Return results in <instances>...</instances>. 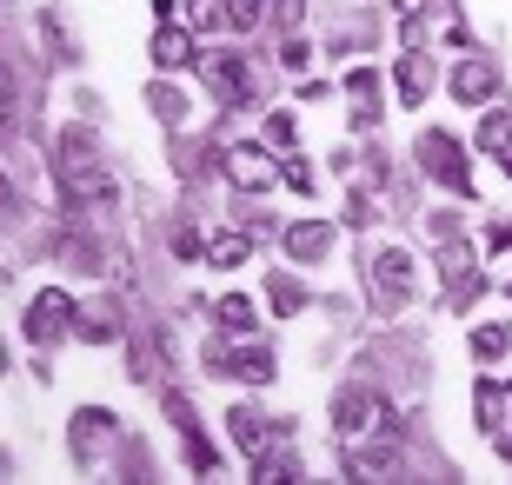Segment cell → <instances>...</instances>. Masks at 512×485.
<instances>
[{
    "instance_id": "obj_8",
    "label": "cell",
    "mask_w": 512,
    "mask_h": 485,
    "mask_svg": "<svg viewBox=\"0 0 512 485\" xmlns=\"http://www.w3.org/2000/svg\"><path fill=\"white\" fill-rule=\"evenodd\" d=\"M346 100H353V127H373V120H380V107H373V100H380L373 67H353V74H346Z\"/></svg>"
},
{
    "instance_id": "obj_20",
    "label": "cell",
    "mask_w": 512,
    "mask_h": 485,
    "mask_svg": "<svg viewBox=\"0 0 512 485\" xmlns=\"http://www.w3.org/2000/svg\"><path fill=\"white\" fill-rule=\"evenodd\" d=\"M220 326H227V333H253L260 319H253V306H247V299L233 293V299H220Z\"/></svg>"
},
{
    "instance_id": "obj_14",
    "label": "cell",
    "mask_w": 512,
    "mask_h": 485,
    "mask_svg": "<svg viewBox=\"0 0 512 485\" xmlns=\"http://www.w3.org/2000/svg\"><path fill=\"white\" fill-rule=\"evenodd\" d=\"M333 419H340V439H360V432H366V419H380V406H373L366 392H340Z\"/></svg>"
},
{
    "instance_id": "obj_17",
    "label": "cell",
    "mask_w": 512,
    "mask_h": 485,
    "mask_svg": "<svg viewBox=\"0 0 512 485\" xmlns=\"http://www.w3.org/2000/svg\"><path fill=\"white\" fill-rule=\"evenodd\" d=\"M247 233H213V240H207V260L213 266H240V260H247Z\"/></svg>"
},
{
    "instance_id": "obj_23",
    "label": "cell",
    "mask_w": 512,
    "mask_h": 485,
    "mask_svg": "<svg viewBox=\"0 0 512 485\" xmlns=\"http://www.w3.org/2000/svg\"><path fill=\"white\" fill-rule=\"evenodd\" d=\"M306 306V286H293V280H273V313H300Z\"/></svg>"
},
{
    "instance_id": "obj_1",
    "label": "cell",
    "mask_w": 512,
    "mask_h": 485,
    "mask_svg": "<svg viewBox=\"0 0 512 485\" xmlns=\"http://www.w3.org/2000/svg\"><path fill=\"white\" fill-rule=\"evenodd\" d=\"M74 319H80V306H74L67 293H60V286H47V293H40L34 306H27V339H34V346H47V339L74 333Z\"/></svg>"
},
{
    "instance_id": "obj_7",
    "label": "cell",
    "mask_w": 512,
    "mask_h": 485,
    "mask_svg": "<svg viewBox=\"0 0 512 485\" xmlns=\"http://www.w3.org/2000/svg\"><path fill=\"white\" fill-rule=\"evenodd\" d=\"M193 60V27L187 20H160V34H153V67H187Z\"/></svg>"
},
{
    "instance_id": "obj_21",
    "label": "cell",
    "mask_w": 512,
    "mask_h": 485,
    "mask_svg": "<svg viewBox=\"0 0 512 485\" xmlns=\"http://www.w3.org/2000/svg\"><path fill=\"white\" fill-rule=\"evenodd\" d=\"M253 479H266V485H293L300 472H293V459H273V452H260V466H253Z\"/></svg>"
},
{
    "instance_id": "obj_31",
    "label": "cell",
    "mask_w": 512,
    "mask_h": 485,
    "mask_svg": "<svg viewBox=\"0 0 512 485\" xmlns=\"http://www.w3.org/2000/svg\"><path fill=\"white\" fill-rule=\"evenodd\" d=\"M486 246H493V253H506V246H512V226H506V220H499V226H493V233H486Z\"/></svg>"
},
{
    "instance_id": "obj_29",
    "label": "cell",
    "mask_w": 512,
    "mask_h": 485,
    "mask_svg": "<svg viewBox=\"0 0 512 485\" xmlns=\"http://www.w3.org/2000/svg\"><path fill=\"white\" fill-rule=\"evenodd\" d=\"M266 133H273L280 147H293V113H273V127H266Z\"/></svg>"
},
{
    "instance_id": "obj_11",
    "label": "cell",
    "mask_w": 512,
    "mask_h": 485,
    "mask_svg": "<svg viewBox=\"0 0 512 485\" xmlns=\"http://www.w3.org/2000/svg\"><path fill=\"white\" fill-rule=\"evenodd\" d=\"M213 366L233 373V379H247V386H266V379H273V353H260V346H247V353H233V359L213 353Z\"/></svg>"
},
{
    "instance_id": "obj_24",
    "label": "cell",
    "mask_w": 512,
    "mask_h": 485,
    "mask_svg": "<svg viewBox=\"0 0 512 485\" xmlns=\"http://www.w3.org/2000/svg\"><path fill=\"white\" fill-rule=\"evenodd\" d=\"M227 20L247 34V27H260V0H227Z\"/></svg>"
},
{
    "instance_id": "obj_10",
    "label": "cell",
    "mask_w": 512,
    "mask_h": 485,
    "mask_svg": "<svg viewBox=\"0 0 512 485\" xmlns=\"http://www.w3.org/2000/svg\"><path fill=\"white\" fill-rule=\"evenodd\" d=\"M426 87H433V67H426V54H419V47H406V54H399V100H406V107H419V100H426Z\"/></svg>"
},
{
    "instance_id": "obj_3",
    "label": "cell",
    "mask_w": 512,
    "mask_h": 485,
    "mask_svg": "<svg viewBox=\"0 0 512 485\" xmlns=\"http://www.w3.org/2000/svg\"><path fill=\"white\" fill-rule=\"evenodd\" d=\"M220 173H227L240 193H266L280 167H273V153H266V147H227V153H220Z\"/></svg>"
},
{
    "instance_id": "obj_30",
    "label": "cell",
    "mask_w": 512,
    "mask_h": 485,
    "mask_svg": "<svg viewBox=\"0 0 512 485\" xmlns=\"http://www.w3.org/2000/svg\"><path fill=\"white\" fill-rule=\"evenodd\" d=\"M280 60H286V67H293V74H300V67H306V60H313V54H306V40H286V54H280Z\"/></svg>"
},
{
    "instance_id": "obj_6",
    "label": "cell",
    "mask_w": 512,
    "mask_h": 485,
    "mask_svg": "<svg viewBox=\"0 0 512 485\" xmlns=\"http://www.w3.org/2000/svg\"><path fill=\"white\" fill-rule=\"evenodd\" d=\"M373 293H386V306H399V299L413 293V260L399 246H386L380 260H373Z\"/></svg>"
},
{
    "instance_id": "obj_13",
    "label": "cell",
    "mask_w": 512,
    "mask_h": 485,
    "mask_svg": "<svg viewBox=\"0 0 512 485\" xmlns=\"http://www.w3.org/2000/svg\"><path fill=\"white\" fill-rule=\"evenodd\" d=\"M493 87H499V80H493V67H486V60H466V67L453 74V94L466 100V107H479V100H493Z\"/></svg>"
},
{
    "instance_id": "obj_4",
    "label": "cell",
    "mask_w": 512,
    "mask_h": 485,
    "mask_svg": "<svg viewBox=\"0 0 512 485\" xmlns=\"http://www.w3.org/2000/svg\"><path fill=\"white\" fill-rule=\"evenodd\" d=\"M60 180H67V193H74L80 206H87V213H114V180H107V173L94 167V160H67V173H60Z\"/></svg>"
},
{
    "instance_id": "obj_28",
    "label": "cell",
    "mask_w": 512,
    "mask_h": 485,
    "mask_svg": "<svg viewBox=\"0 0 512 485\" xmlns=\"http://www.w3.org/2000/svg\"><path fill=\"white\" fill-rule=\"evenodd\" d=\"M300 20H306V0H280V27H286V34H293Z\"/></svg>"
},
{
    "instance_id": "obj_18",
    "label": "cell",
    "mask_w": 512,
    "mask_h": 485,
    "mask_svg": "<svg viewBox=\"0 0 512 485\" xmlns=\"http://www.w3.org/2000/svg\"><path fill=\"white\" fill-rule=\"evenodd\" d=\"M512 326H473V359H506Z\"/></svg>"
},
{
    "instance_id": "obj_16",
    "label": "cell",
    "mask_w": 512,
    "mask_h": 485,
    "mask_svg": "<svg viewBox=\"0 0 512 485\" xmlns=\"http://www.w3.org/2000/svg\"><path fill=\"white\" fill-rule=\"evenodd\" d=\"M227 426H233V439H240V452H253V459L266 452V419H260L253 406H240V412L227 419Z\"/></svg>"
},
{
    "instance_id": "obj_19",
    "label": "cell",
    "mask_w": 512,
    "mask_h": 485,
    "mask_svg": "<svg viewBox=\"0 0 512 485\" xmlns=\"http://www.w3.org/2000/svg\"><path fill=\"white\" fill-rule=\"evenodd\" d=\"M87 346H107V339H120V319L114 313H80V326H74Z\"/></svg>"
},
{
    "instance_id": "obj_33",
    "label": "cell",
    "mask_w": 512,
    "mask_h": 485,
    "mask_svg": "<svg viewBox=\"0 0 512 485\" xmlns=\"http://www.w3.org/2000/svg\"><path fill=\"white\" fill-rule=\"evenodd\" d=\"M506 173H512V153H506Z\"/></svg>"
},
{
    "instance_id": "obj_9",
    "label": "cell",
    "mask_w": 512,
    "mask_h": 485,
    "mask_svg": "<svg viewBox=\"0 0 512 485\" xmlns=\"http://www.w3.org/2000/svg\"><path fill=\"white\" fill-rule=\"evenodd\" d=\"M326 246H333V226H326V220H300V226H286V253H293V260H320Z\"/></svg>"
},
{
    "instance_id": "obj_25",
    "label": "cell",
    "mask_w": 512,
    "mask_h": 485,
    "mask_svg": "<svg viewBox=\"0 0 512 485\" xmlns=\"http://www.w3.org/2000/svg\"><path fill=\"white\" fill-rule=\"evenodd\" d=\"M473 412H479V426H499V392L479 386V392H473Z\"/></svg>"
},
{
    "instance_id": "obj_5",
    "label": "cell",
    "mask_w": 512,
    "mask_h": 485,
    "mask_svg": "<svg viewBox=\"0 0 512 485\" xmlns=\"http://www.w3.org/2000/svg\"><path fill=\"white\" fill-rule=\"evenodd\" d=\"M207 87H213V100H220V107H247V100H253L247 60H240V54H213L207 60Z\"/></svg>"
},
{
    "instance_id": "obj_22",
    "label": "cell",
    "mask_w": 512,
    "mask_h": 485,
    "mask_svg": "<svg viewBox=\"0 0 512 485\" xmlns=\"http://www.w3.org/2000/svg\"><path fill=\"white\" fill-rule=\"evenodd\" d=\"M173 20H187V27H213L220 20V0H180V14Z\"/></svg>"
},
{
    "instance_id": "obj_27",
    "label": "cell",
    "mask_w": 512,
    "mask_h": 485,
    "mask_svg": "<svg viewBox=\"0 0 512 485\" xmlns=\"http://www.w3.org/2000/svg\"><path fill=\"white\" fill-rule=\"evenodd\" d=\"M346 220L366 226V220H373V200H366V193H353V200H346Z\"/></svg>"
},
{
    "instance_id": "obj_32",
    "label": "cell",
    "mask_w": 512,
    "mask_h": 485,
    "mask_svg": "<svg viewBox=\"0 0 512 485\" xmlns=\"http://www.w3.org/2000/svg\"><path fill=\"white\" fill-rule=\"evenodd\" d=\"M393 14L399 20H419V14H426V0H393Z\"/></svg>"
},
{
    "instance_id": "obj_15",
    "label": "cell",
    "mask_w": 512,
    "mask_h": 485,
    "mask_svg": "<svg viewBox=\"0 0 512 485\" xmlns=\"http://www.w3.org/2000/svg\"><path fill=\"white\" fill-rule=\"evenodd\" d=\"M393 466H399V439L386 432L380 446H366L360 459H353V479H380V472H393Z\"/></svg>"
},
{
    "instance_id": "obj_26",
    "label": "cell",
    "mask_w": 512,
    "mask_h": 485,
    "mask_svg": "<svg viewBox=\"0 0 512 485\" xmlns=\"http://www.w3.org/2000/svg\"><path fill=\"white\" fill-rule=\"evenodd\" d=\"M280 180H286L293 193H313V167H306V160H286V167H280Z\"/></svg>"
},
{
    "instance_id": "obj_12",
    "label": "cell",
    "mask_w": 512,
    "mask_h": 485,
    "mask_svg": "<svg viewBox=\"0 0 512 485\" xmlns=\"http://www.w3.org/2000/svg\"><path fill=\"white\" fill-rule=\"evenodd\" d=\"M479 153H486V160H506L512 153V107H493L479 120Z\"/></svg>"
},
{
    "instance_id": "obj_2",
    "label": "cell",
    "mask_w": 512,
    "mask_h": 485,
    "mask_svg": "<svg viewBox=\"0 0 512 485\" xmlns=\"http://www.w3.org/2000/svg\"><path fill=\"white\" fill-rule=\"evenodd\" d=\"M419 160H426V173H433V180H446L453 193H473V173H466V160H459V140H453V133H426V140H419Z\"/></svg>"
}]
</instances>
